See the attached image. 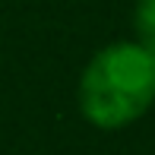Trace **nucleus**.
Returning a JSON list of instances; mask_svg holds the SVG:
<instances>
[{
	"label": "nucleus",
	"mask_w": 155,
	"mask_h": 155,
	"mask_svg": "<svg viewBox=\"0 0 155 155\" xmlns=\"http://www.w3.org/2000/svg\"><path fill=\"white\" fill-rule=\"evenodd\" d=\"M155 101V54L143 45L117 41L89 60L79 82V108L101 130L133 124Z\"/></svg>",
	"instance_id": "f257e3e1"
},
{
	"label": "nucleus",
	"mask_w": 155,
	"mask_h": 155,
	"mask_svg": "<svg viewBox=\"0 0 155 155\" xmlns=\"http://www.w3.org/2000/svg\"><path fill=\"white\" fill-rule=\"evenodd\" d=\"M133 25H136V45H143L149 54H155V0H139L136 13H133Z\"/></svg>",
	"instance_id": "f03ea898"
}]
</instances>
